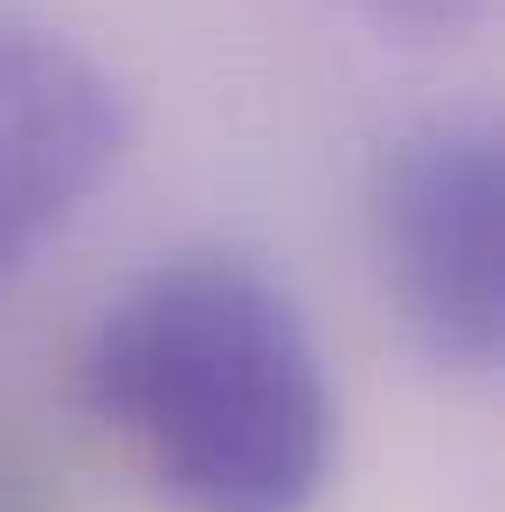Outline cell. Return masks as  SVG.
Listing matches in <instances>:
<instances>
[{"label": "cell", "mask_w": 505, "mask_h": 512, "mask_svg": "<svg viewBox=\"0 0 505 512\" xmlns=\"http://www.w3.org/2000/svg\"><path fill=\"white\" fill-rule=\"evenodd\" d=\"M84 402L180 512H312L333 485L326 353L243 250L139 270L84 346Z\"/></svg>", "instance_id": "6da1fadb"}, {"label": "cell", "mask_w": 505, "mask_h": 512, "mask_svg": "<svg viewBox=\"0 0 505 512\" xmlns=\"http://www.w3.org/2000/svg\"><path fill=\"white\" fill-rule=\"evenodd\" d=\"M374 250L409 340L485 374L505 340V160L485 118H429L374 173Z\"/></svg>", "instance_id": "7a4b0ae2"}, {"label": "cell", "mask_w": 505, "mask_h": 512, "mask_svg": "<svg viewBox=\"0 0 505 512\" xmlns=\"http://www.w3.org/2000/svg\"><path fill=\"white\" fill-rule=\"evenodd\" d=\"M125 153L118 84L42 21L0 14V291Z\"/></svg>", "instance_id": "3957f363"}, {"label": "cell", "mask_w": 505, "mask_h": 512, "mask_svg": "<svg viewBox=\"0 0 505 512\" xmlns=\"http://www.w3.org/2000/svg\"><path fill=\"white\" fill-rule=\"evenodd\" d=\"M353 14H367L381 35H402V42H457L485 21L492 0H346Z\"/></svg>", "instance_id": "277c9868"}, {"label": "cell", "mask_w": 505, "mask_h": 512, "mask_svg": "<svg viewBox=\"0 0 505 512\" xmlns=\"http://www.w3.org/2000/svg\"><path fill=\"white\" fill-rule=\"evenodd\" d=\"M0 512H56L49 471H42L14 436H0Z\"/></svg>", "instance_id": "5b68a950"}]
</instances>
